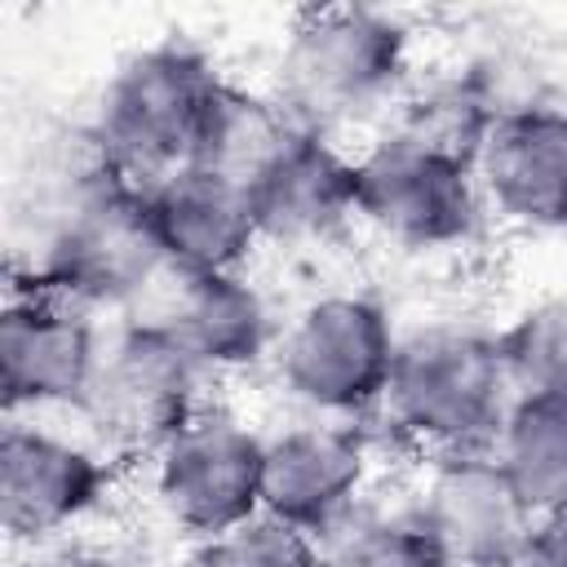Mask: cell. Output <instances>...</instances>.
Wrapping results in <instances>:
<instances>
[{
  "mask_svg": "<svg viewBox=\"0 0 567 567\" xmlns=\"http://www.w3.org/2000/svg\"><path fill=\"white\" fill-rule=\"evenodd\" d=\"M168 270L151 195L102 159L84 164L58 195L27 284H44L80 306H128Z\"/></svg>",
  "mask_w": 567,
  "mask_h": 567,
  "instance_id": "1",
  "label": "cell"
},
{
  "mask_svg": "<svg viewBox=\"0 0 567 567\" xmlns=\"http://www.w3.org/2000/svg\"><path fill=\"white\" fill-rule=\"evenodd\" d=\"M217 84V66L182 40H164L124 58L106 80L89 124L97 159L142 190L186 168Z\"/></svg>",
  "mask_w": 567,
  "mask_h": 567,
  "instance_id": "2",
  "label": "cell"
},
{
  "mask_svg": "<svg viewBox=\"0 0 567 567\" xmlns=\"http://www.w3.org/2000/svg\"><path fill=\"white\" fill-rule=\"evenodd\" d=\"M408 71V27L368 4L306 9L279 53L275 97L310 128L332 133L337 124L377 111Z\"/></svg>",
  "mask_w": 567,
  "mask_h": 567,
  "instance_id": "3",
  "label": "cell"
},
{
  "mask_svg": "<svg viewBox=\"0 0 567 567\" xmlns=\"http://www.w3.org/2000/svg\"><path fill=\"white\" fill-rule=\"evenodd\" d=\"M509 403L514 385L496 337L474 328H421L399 341L381 408L399 434L447 456L496 439Z\"/></svg>",
  "mask_w": 567,
  "mask_h": 567,
  "instance_id": "4",
  "label": "cell"
},
{
  "mask_svg": "<svg viewBox=\"0 0 567 567\" xmlns=\"http://www.w3.org/2000/svg\"><path fill=\"white\" fill-rule=\"evenodd\" d=\"M195 390L199 363L155 319H133L102 341L80 412L106 456H159V447L199 412Z\"/></svg>",
  "mask_w": 567,
  "mask_h": 567,
  "instance_id": "5",
  "label": "cell"
},
{
  "mask_svg": "<svg viewBox=\"0 0 567 567\" xmlns=\"http://www.w3.org/2000/svg\"><path fill=\"white\" fill-rule=\"evenodd\" d=\"M399 337L390 315L359 292H332L310 301L279 341L284 390L323 416H363L385 403Z\"/></svg>",
  "mask_w": 567,
  "mask_h": 567,
  "instance_id": "6",
  "label": "cell"
},
{
  "mask_svg": "<svg viewBox=\"0 0 567 567\" xmlns=\"http://www.w3.org/2000/svg\"><path fill=\"white\" fill-rule=\"evenodd\" d=\"M354 213L403 248H452L474 235L483 190L470 159L394 128L354 155Z\"/></svg>",
  "mask_w": 567,
  "mask_h": 567,
  "instance_id": "7",
  "label": "cell"
},
{
  "mask_svg": "<svg viewBox=\"0 0 567 567\" xmlns=\"http://www.w3.org/2000/svg\"><path fill=\"white\" fill-rule=\"evenodd\" d=\"M261 452L252 434L226 408H199L155 456V496L177 527L213 540L252 514H261Z\"/></svg>",
  "mask_w": 567,
  "mask_h": 567,
  "instance_id": "8",
  "label": "cell"
},
{
  "mask_svg": "<svg viewBox=\"0 0 567 567\" xmlns=\"http://www.w3.org/2000/svg\"><path fill=\"white\" fill-rule=\"evenodd\" d=\"M102 359V337L89 306L18 284L0 315V394L4 408H75Z\"/></svg>",
  "mask_w": 567,
  "mask_h": 567,
  "instance_id": "9",
  "label": "cell"
},
{
  "mask_svg": "<svg viewBox=\"0 0 567 567\" xmlns=\"http://www.w3.org/2000/svg\"><path fill=\"white\" fill-rule=\"evenodd\" d=\"M412 514L452 567H523L536 532V514L483 447L439 456Z\"/></svg>",
  "mask_w": 567,
  "mask_h": 567,
  "instance_id": "10",
  "label": "cell"
},
{
  "mask_svg": "<svg viewBox=\"0 0 567 567\" xmlns=\"http://www.w3.org/2000/svg\"><path fill=\"white\" fill-rule=\"evenodd\" d=\"M111 492V456L40 425L0 434V523L13 540H44L93 514Z\"/></svg>",
  "mask_w": 567,
  "mask_h": 567,
  "instance_id": "11",
  "label": "cell"
},
{
  "mask_svg": "<svg viewBox=\"0 0 567 567\" xmlns=\"http://www.w3.org/2000/svg\"><path fill=\"white\" fill-rule=\"evenodd\" d=\"M483 199L532 230H567V111L505 106L474 159Z\"/></svg>",
  "mask_w": 567,
  "mask_h": 567,
  "instance_id": "12",
  "label": "cell"
},
{
  "mask_svg": "<svg viewBox=\"0 0 567 567\" xmlns=\"http://www.w3.org/2000/svg\"><path fill=\"white\" fill-rule=\"evenodd\" d=\"M368 443L337 421L292 425L266 439L261 452V509L323 536L341 527L368 483Z\"/></svg>",
  "mask_w": 567,
  "mask_h": 567,
  "instance_id": "13",
  "label": "cell"
},
{
  "mask_svg": "<svg viewBox=\"0 0 567 567\" xmlns=\"http://www.w3.org/2000/svg\"><path fill=\"white\" fill-rule=\"evenodd\" d=\"M146 195H151V217H155L168 270L177 275L239 270L261 239L252 190L208 168L186 164L164 182H155Z\"/></svg>",
  "mask_w": 567,
  "mask_h": 567,
  "instance_id": "14",
  "label": "cell"
},
{
  "mask_svg": "<svg viewBox=\"0 0 567 567\" xmlns=\"http://www.w3.org/2000/svg\"><path fill=\"white\" fill-rule=\"evenodd\" d=\"M252 213L261 239L323 244L341 235L354 213V159L332 137L301 128L288 151L252 182Z\"/></svg>",
  "mask_w": 567,
  "mask_h": 567,
  "instance_id": "15",
  "label": "cell"
},
{
  "mask_svg": "<svg viewBox=\"0 0 567 567\" xmlns=\"http://www.w3.org/2000/svg\"><path fill=\"white\" fill-rule=\"evenodd\" d=\"M155 323L199 363V372L252 368L270 350L266 297L239 275H168V297Z\"/></svg>",
  "mask_w": 567,
  "mask_h": 567,
  "instance_id": "16",
  "label": "cell"
},
{
  "mask_svg": "<svg viewBox=\"0 0 567 567\" xmlns=\"http://www.w3.org/2000/svg\"><path fill=\"white\" fill-rule=\"evenodd\" d=\"M297 133H301V124L284 111L279 97H266V93L221 80L204 111L190 164L252 190V182L288 151V142Z\"/></svg>",
  "mask_w": 567,
  "mask_h": 567,
  "instance_id": "17",
  "label": "cell"
},
{
  "mask_svg": "<svg viewBox=\"0 0 567 567\" xmlns=\"http://www.w3.org/2000/svg\"><path fill=\"white\" fill-rule=\"evenodd\" d=\"M496 461L536 518L567 509V394H514Z\"/></svg>",
  "mask_w": 567,
  "mask_h": 567,
  "instance_id": "18",
  "label": "cell"
},
{
  "mask_svg": "<svg viewBox=\"0 0 567 567\" xmlns=\"http://www.w3.org/2000/svg\"><path fill=\"white\" fill-rule=\"evenodd\" d=\"M496 346L514 394H567V297L527 306Z\"/></svg>",
  "mask_w": 567,
  "mask_h": 567,
  "instance_id": "19",
  "label": "cell"
},
{
  "mask_svg": "<svg viewBox=\"0 0 567 567\" xmlns=\"http://www.w3.org/2000/svg\"><path fill=\"white\" fill-rule=\"evenodd\" d=\"M190 567H328V549H319V536L261 509L248 523L199 540Z\"/></svg>",
  "mask_w": 567,
  "mask_h": 567,
  "instance_id": "20",
  "label": "cell"
},
{
  "mask_svg": "<svg viewBox=\"0 0 567 567\" xmlns=\"http://www.w3.org/2000/svg\"><path fill=\"white\" fill-rule=\"evenodd\" d=\"M328 567H452L416 514L354 523L332 549Z\"/></svg>",
  "mask_w": 567,
  "mask_h": 567,
  "instance_id": "21",
  "label": "cell"
},
{
  "mask_svg": "<svg viewBox=\"0 0 567 567\" xmlns=\"http://www.w3.org/2000/svg\"><path fill=\"white\" fill-rule=\"evenodd\" d=\"M523 567H567V509L549 514V518H536Z\"/></svg>",
  "mask_w": 567,
  "mask_h": 567,
  "instance_id": "22",
  "label": "cell"
},
{
  "mask_svg": "<svg viewBox=\"0 0 567 567\" xmlns=\"http://www.w3.org/2000/svg\"><path fill=\"white\" fill-rule=\"evenodd\" d=\"M58 567H124V563H115V558H102V554H71V558H62Z\"/></svg>",
  "mask_w": 567,
  "mask_h": 567,
  "instance_id": "23",
  "label": "cell"
}]
</instances>
